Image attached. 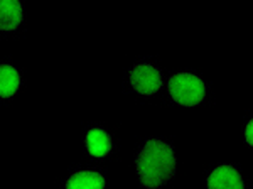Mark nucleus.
I'll list each match as a JSON object with an SVG mask.
<instances>
[{
    "instance_id": "nucleus-1",
    "label": "nucleus",
    "mask_w": 253,
    "mask_h": 189,
    "mask_svg": "<svg viewBox=\"0 0 253 189\" xmlns=\"http://www.w3.org/2000/svg\"><path fill=\"white\" fill-rule=\"evenodd\" d=\"M135 169L145 189H159L175 174V155L172 145L161 139H149L135 157Z\"/></svg>"
},
{
    "instance_id": "nucleus-2",
    "label": "nucleus",
    "mask_w": 253,
    "mask_h": 189,
    "mask_svg": "<svg viewBox=\"0 0 253 189\" xmlns=\"http://www.w3.org/2000/svg\"><path fill=\"white\" fill-rule=\"evenodd\" d=\"M167 92L174 103L181 106H196L205 100L206 85L193 73H177L167 81Z\"/></svg>"
},
{
    "instance_id": "nucleus-3",
    "label": "nucleus",
    "mask_w": 253,
    "mask_h": 189,
    "mask_svg": "<svg viewBox=\"0 0 253 189\" xmlns=\"http://www.w3.org/2000/svg\"><path fill=\"white\" fill-rule=\"evenodd\" d=\"M130 85L142 96H152L164 85L161 69L154 64H135L130 69Z\"/></svg>"
},
{
    "instance_id": "nucleus-4",
    "label": "nucleus",
    "mask_w": 253,
    "mask_h": 189,
    "mask_svg": "<svg viewBox=\"0 0 253 189\" xmlns=\"http://www.w3.org/2000/svg\"><path fill=\"white\" fill-rule=\"evenodd\" d=\"M208 189H245V181L240 171L231 164H223L208 176Z\"/></svg>"
},
{
    "instance_id": "nucleus-5",
    "label": "nucleus",
    "mask_w": 253,
    "mask_h": 189,
    "mask_svg": "<svg viewBox=\"0 0 253 189\" xmlns=\"http://www.w3.org/2000/svg\"><path fill=\"white\" fill-rule=\"evenodd\" d=\"M84 147L91 157H105L113 149L112 135L101 127H93L84 135Z\"/></svg>"
},
{
    "instance_id": "nucleus-6",
    "label": "nucleus",
    "mask_w": 253,
    "mask_h": 189,
    "mask_svg": "<svg viewBox=\"0 0 253 189\" xmlns=\"http://www.w3.org/2000/svg\"><path fill=\"white\" fill-rule=\"evenodd\" d=\"M107 183L98 171H78L66 181L64 189H105Z\"/></svg>"
},
{
    "instance_id": "nucleus-7",
    "label": "nucleus",
    "mask_w": 253,
    "mask_h": 189,
    "mask_svg": "<svg viewBox=\"0 0 253 189\" xmlns=\"http://www.w3.org/2000/svg\"><path fill=\"white\" fill-rule=\"evenodd\" d=\"M22 22V5L19 0H2L0 3V29L15 31Z\"/></svg>"
},
{
    "instance_id": "nucleus-8",
    "label": "nucleus",
    "mask_w": 253,
    "mask_h": 189,
    "mask_svg": "<svg viewBox=\"0 0 253 189\" xmlns=\"http://www.w3.org/2000/svg\"><path fill=\"white\" fill-rule=\"evenodd\" d=\"M20 73L10 64L0 66V94L2 98H10L20 88Z\"/></svg>"
},
{
    "instance_id": "nucleus-9",
    "label": "nucleus",
    "mask_w": 253,
    "mask_h": 189,
    "mask_svg": "<svg viewBox=\"0 0 253 189\" xmlns=\"http://www.w3.org/2000/svg\"><path fill=\"white\" fill-rule=\"evenodd\" d=\"M245 141H247L248 145L253 147V118L245 127Z\"/></svg>"
}]
</instances>
